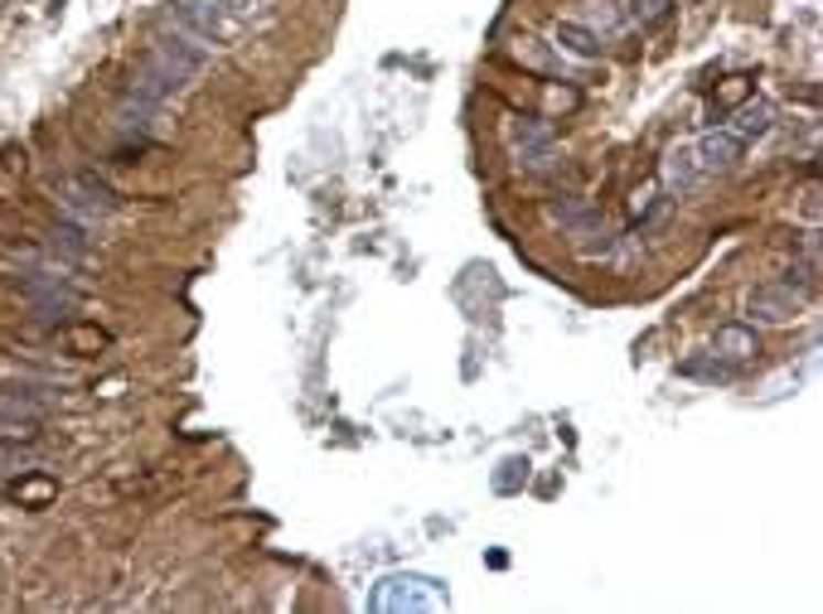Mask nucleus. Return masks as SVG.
Listing matches in <instances>:
<instances>
[{"mask_svg": "<svg viewBox=\"0 0 823 614\" xmlns=\"http://www.w3.org/2000/svg\"><path fill=\"white\" fill-rule=\"evenodd\" d=\"M451 595L446 585L432 581V575H416V571H392L373 585V610L378 614H432L446 610Z\"/></svg>", "mask_w": 823, "mask_h": 614, "instance_id": "f257e3e1", "label": "nucleus"}, {"mask_svg": "<svg viewBox=\"0 0 823 614\" xmlns=\"http://www.w3.org/2000/svg\"><path fill=\"white\" fill-rule=\"evenodd\" d=\"M170 10H175L180 30L194 34L199 44H232L242 30L228 0H170Z\"/></svg>", "mask_w": 823, "mask_h": 614, "instance_id": "f03ea898", "label": "nucleus"}, {"mask_svg": "<svg viewBox=\"0 0 823 614\" xmlns=\"http://www.w3.org/2000/svg\"><path fill=\"white\" fill-rule=\"evenodd\" d=\"M509 151L519 160L523 169H533V175H548L552 165H557V136L543 127V121L533 117H513L509 121Z\"/></svg>", "mask_w": 823, "mask_h": 614, "instance_id": "7ed1b4c3", "label": "nucleus"}, {"mask_svg": "<svg viewBox=\"0 0 823 614\" xmlns=\"http://www.w3.org/2000/svg\"><path fill=\"white\" fill-rule=\"evenodd\" d=\"M800 310H804V290H794V281H770V286H756L746 296V315L756 325H790Z\"/></svg>", "mask_w": 823, "mask_h": 614, "instance_id": "20e7f679", "label": "nucleus"}, {"mask_svg": "<svg viewBox=\"0 0 823 614\" xmlns=\"http://www.w3.org/2000/svg\"><path fill=\"white\" fill-rule=\"evenodd\" d=\"M548 218L552 223H562L567 232H576V238H606V218H600V208H592L582 199V194H557V199L548 204Z\"/></svg>", "mask_w": 823, "mask_h": 614, "instance_id": "39448f33", "label": "nucleus"}, {"mask_svg": "<svg viewBox=\"0 0 823 614\" xmlns=\"http://www.w3.org/2000/svg\"><path fill=\"white\" fill-rule=\"evenodd\" d=\"M703 179H707V169L697 165L693 145H673V151L663 155V165H659V189L663 194H687V189H697Z\"/></svg>", "mask_w": 823, "mask_h": 614, "instance_id": "423d86ee", "label": "nucleus"}, {"mask_svg": "<svg viewBox=\"0 0 823 614\" xmlns=\"http://www.w3.org/2000/svg\"><path fill=\"white\" fill-rule=\"evenodd\" d=\"M44 421V407L30 397H0V436H15V440H34Z\"/></svg>", "mask_w": 823, "mask_h": 614, "instance_id": "0eeeda50", "label": "nucleus"}, {"mask_svg": "<svg viewBox=\"0 0 823 614\" xmlns=\"http://www.w3.org/2000/svg\"><path fill=\"white\" fill-rule=\"evenodd\" d=\"M697 151V165L707 169V175H727V169L736 165V155H741V141L732 136V131H707L703 141H693Z\"/></svg>", "mask_w": 823, "mask_h": 614, "instance_id": "6e6552de", "label": "nucleus"}, {"mask_svg": "<svg viewBox=\"0 0 823 614\" xmlns=\"http://www.w3.org/2000/svg\"><path fill=\"white\" fill-rule=\"evenodd\" d=\"M712 353H717V359H727L732 368H741V363H751L756 353H760V339H756L751 325H722L717 339H712Z\"/></svg>", "mask_w": 823, "mask_h": 614, "instance_id": "1a4fd4ad", "label": "nucleus"}, {"mask_svg": "<svg viewBox=\"0 0 823 614\" xmlns=\"http://www.w3.org/2000/svg\"><path fill=\"white\" fill-rule=\"evenodd\" d=\"M770 121H776V112H770V102H741L736 107V117H732V127H722V131H732L736 141H756V136H766L770 131Z\"/></svg>", "mask_w": 823, "mask_h": 614, "instance_id": "9d476101", "label": "nucleus"}, {"mask_svg": "<svg viewBox=\"0 0 823 614\" xmlns=\"http://www.w3.org/2000/svg\"><path fill=\"white\" fill-rule=\"evenodd\" d=\"M552 40H557V48H567V54H576V58H600V40L576 20H562Z\"/></svg>", "mask_w": 823, "mask_h": 614, "instance_id": "9b49d317", "label": "nucleus"}, {"mask_svg": "<svg viewBox=\"0 0 823 614\" xmlns=\"http://www.w3.org/2000/svg\"><path fill=\"white\" fill-rule=\"evenodd\" d=\"M513 58H519L523 68H533V73H562V64L548 54V44L533 40V34H519V40H513Z\"/></svg>", "mask_w": 823, "mask_h": 614, "instance_id": "f8f14e48", "label": "nucleus"}, {"mask_svg": "<svg viewBox=\"0 0 823 614\" xmlns=\"http://www.w3.org/2000/svg\"><path fill=\"white\" fill-rule=\"evenodd\" d=\"M673 0H625V20L635 24V30H654V24L669 20Z\"/></svg>", "mask_w": 823, "mask_h": 614, "instance_id": "ddd939ff", "label": "nucleus"}, {"mask_svg": "<svg viewBox=\"0 0 823 614\" xmlns=\"http://www.w3.org/2000/svg\"><path fill=\"white\" fill-rule=\"evenodd\" d=\"M683 373H687V377H707V383H732L736 368H732L727 359H717V353H712V359H687Z\"/></svg>", "mask_w": 823, "mask_h": 614, "instance_id": "4468645a", "label": "nucleus"}, {"mask_svg": "<svg viewBox=\"0 0 823 614\" xmlns=\"http://www.w3.org/2000/svg\"><path fill=\"white\" fill-rule=\"evenodd\" d=\"M659 194H663V189H659V179H649L645 189H635V194H630V213H635V218L654 213V199H659Z\"/></svg>", "mask_w": 823, "mask_h": 614, "instance_id": "2eb2a0df", "label": "nucleus"}, {"mask_svg": "<svg viewBox=\"0 0 823 614\" xmlns=\"http://www.w3.org/2000/svg\"><path fill=\"white\" fill-rule=\"evenodd\" d=\"M746 92H751V78H741V73H736V78H727V83H722V92H717V107H736V102H741Z\"/></svg>", "mask_w": 823, "mask_h": 614, "instance_id": "dca6fc26", "label": "nucleus"}, {"mask_svg": "<svg viewBox=\"0 0 823 614\" xmlns=\"http://www.w3.org/2000/svg\"><path fill=\"white\" fill-rule=\"evenodd\" d=\"M48 494H54V484H48V479H34V484H15V498H34V503H44Z\"/></svg>", "mask_w": 823, "mask_h": 614, "instance_id": "f3484780", "label": "nucleus"}]
</instances>
